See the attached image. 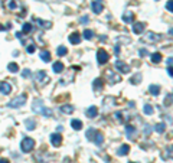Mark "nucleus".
<instances>
[{
	"mask_svg": "<svg viewBox=\"0 0 173 163\" xmlns=\"http://www.w3.org/2000/svg\"><path fill=\"white\" fill-rule=\"evenodd\" d=\"M33 147H35V140L32 137H25V139L22 140V143H20V150H22L23 153L32 152Z\"/></svg>",
	"mask_w": 173,
	"mask_h": 163,
	"instance_id": "1",
	"label": "nucleus"
},
{
	"mask_svg": "<svg viewBox=\"0 0 173 163\" xmlns=\"http://www.w3.org/2000/svg\"><path fill=\"white\" fill-rule=\"evenodd\" d=\"M26 104V95L25 94H22V95H19V97L13 98L7 105L10 107V108H20V107H23Z\"/></svg>",
	"mask_w": 173,
	"mask_h": 163,
	"instance_id": "2",
	"label": "nucleus"
},
{
	"mask_svg": "<svg viewBox=\"0 0 173 163\" xmlns=\"http://www.w3.org/2000/svg\"><path fill=\"white\" fill-rule=\"evenodd\" d=\"M143 42H147V43H156V42H159L162 38H160V35H157L155 32H147L143 38Z\"/></svg>",
	"mask_w": 173,
	"mask_h": 163,
	"instance_id": "3",
	"label": "nucleus"
},
{
	"mask_svg": "<svg viewBox=\"0 0 173 163\" xmlns=\"http://www.w3.org/2000/svg\"><path fill=\"white\" fill-rule=\"evenodd\" d=\"M108 59H110V55H108V52H107V51L100 49V51L97 52V61H98V64H100V65L107 64V62H108Z\"/></svg>",
	"mask_w": 173,
	"mask_h": 163,
	"instance_id": "4",
	"label": "nucleus"
},
{
	"mask_svg": "<svg viewBox=\"0 0 173 163\" xmlns=\"http://www.w3.org/2000/svg\"><path fill=\"white\" fill-rule=\"evenodd\" d=\"M32 110H33L35 113H38V114H42V113H43V110H45L43 101H42V100H39V98L33 100V104H32Z\"/></svg>",
	"mask_w": 173,
	"mask_h": 163,
	"instance_id": "5",
	"label": "nucleus"
},
{
	"mask_svg": "<svg viewBox=\"0 0 173 163\" xmlns=\"http://www.w3.org/2000/svg\"><path fill=\"white\" fill-rule=\"evenodd\" d=\"M116 68H117V71L118 72H121V74H128L130 72V65L128 64H125V62H123V61H116Z\"/></svg>",
	"mask_w": 173,
	"mask_h": 163,
	"instance_id": "6",
	"label": "nucleus"
},
{
	"mask_svg": "<svg viewBox=\"0 0 173 163\" xmlns=\"http://www.w3.org/2000/svg\"><path fill=\"white\" fill-rule=\"evenodd\" d=\"M33 81L36 84H40V82H46L48 81V75L45 71H38L36 74L33 75Z\"/></svg>",
	"mask_w": 173,
	"mask_h": 163,
	"instance_id": "7",
	"label": "nucleus"
},
{
	"mask_svg": "<svg viewBox=\"0 0 173 163\" xmlns=\"http://www.w3.org/2000/svg\"><path fill=\"white\" fill-rule=\"evenodd\" d=\"M51 143H52V146H55V147H59L62 144V136L58 131L51 134Z\"/></svg>",
	"mask_w": 173,
	"mask_h": 163,
	"instance_id": "8",
	"label": "nucleus"
},
{
	"mask_svg": "<svg viewBox=\"0 0 173 163\" xmlns=\"http://www.w3.org/2000/svg\"><path fill=\"white\" fill-rule=\"evenodd\" d=\"M144 28H146V23H143V22L133 23V32L136 33V35H141V33L144 32Z\"/></svg>",
	"mask_w": 173,
	"mask_h": 163,
	"instance_id": "9",
	"label": "nucleus"
},
{
	"mask_svg": "<svg viewBox=\"0 0 173 163\" xmlns=\"http://www.w3.org/2000/svg\"><path fill=\"white\" fill-rule=\"evenodd\" d=\"M91 7H92V12L94 13H101L104 10V6L103 3H101V0H95V1H92V4H91Z\"/></svg>",
	"mask_w": 173,
	"mask_h": 163,
	"instance_id": "10",
	"label": "nucleus"
},
{
	"mask_svg": "<svg viewBox=\"0 0 173 163\" xmlns=\"http://www.w3.org/2000/svg\"><path fill=\"white\" fill-rule=\"evenodd\" d=\"M0 93L1 94H4V95H7V94H10L12 93V85L9 84V82H1L0 84Z\"/></svg>",
	"mask_w": 173,
	"mask_h": 163,
	"instance_id": "11",
	"label": "nucleus"
},
{
	"mask_svg": "<svg viewBox=\"0 0 173 163\" xmlns=\"http://www.w3.org/2000/svg\"><path fill=\"white\" fill-rule=\"evenodd\" d=\"M85 114L88 118H94V117H97L98 115V108L95 107V105H91V107H88L85 111Z\"/></svg>",
	"mask_w": 173,
	"mask_h": 163,
	"instance_id": "12",
	"label": "nucleus"
},
{
	"mask_svg": "<svg viewBox=\"0 0 173 163\" xmlns=\"http://www.w3.org/2000/svg\"><path fill=\"white\" fill-rule=\"evenodd\" d=\"M125 133H127V136H128L130 140L136 139V136H137V130H136V127H133V126H125Z\"/></svg>",
	"mask_w": 173,
	"mask_h": 163,
	"instance_id": "13",
	"label": "nucleus"
},
{
	"mask_svg": "<svg viewBox=\"0 0 173 163\" xmlns=\"http://www.w3.org/2000/svg\"><path fill=\"white\" fill-rule=\"evenodd\" d=\"M69 42L72 43V45H78L79 42H81V36H79V33L78 32H74L69 35Z\"/></svg>",
	"mask_w": 173,
	"mask_h": 163,
	"instance_id": "14",
	"label": "nucleus"
},
{
	"mask_svg": "<svg viewBox=\"0 0 173 163\" xmlns=\"http://www.w3.org/2000/svg\"><path fill=\"white\" fill-rule=\"evenodd\" d=\"M123 22L124 23H133V19H134V13L133 12H130V10H127L124 15H123Z\"/></svg>",
	"mask_w": 173,
	"mask_h": 163,
	"instance_id": "15",
	"label": "nucleus"
},
{
	"mask_svg": "<svg viewBox=\"0 0 173 163\" xmlns=\"http://www.w3.org/2000/svg\"><path fill=\"white\" fill-rule=\"evenodd\" d=\"M94 143L97 144V146H101L104 143V136H103V133H98V131H95V134H94Z\"/></svg>",
	"mask_w": 173,
	"mask_h": 163,
	"instance_id": "16",
	"label": "nucleus"
},
{
	"mask_svg": "<svg viewBox=\"0 0 173 163\" xmlns=\"http://www.w3.org/2000/svg\"><path fill=\"white\" fill-rule=\"evenodd\" d=\"M35 20L39 25V28H43V29H51L52 28V23L48 20H42V19H35Z\"/></svg>",
	"mask_w": 173,
	"mask_h": 163,
	"instance_id": "17",
	"label": "nucleus"
},
{
	"mask_svg": "<svg viewBox=\"0 0 173 163\" xmlns=\"http://www.w3.org/2000/svg\"><path fill=\"white\" fill-rule=\"evenodd\" d=\"M74 105H71V104H64V105H61V111L64 113V114H71V113H74Z\"/></svg>",
	"mask_w": 173,
	"mask_h": 163,
	"instance_id": "18",
	"label": "nucleus"
},
{
	"mask_svg": "<svg viewBox=\"0 0 173 163\" xmlns=\"http://www.w3.org/2000/svg\"><path fill=\"white\" fill-rule=\"evenodd\" d=\"M128 152H130V146H128V144H123V146L117 150V154H118V156H127Z\"/></svg>",
	"mask_w": 173,
	"mask_h": 163,
	"instance_id": "19",
	"label": "nucleus"
},
{
	"mask_svg": "<svg viewBox=\"0 0 173 163\" xmlns=\"http://www.w3.org/2000/svg\"><path fill=\"white\" fill-rule=\"evenodd\" d=\"M92 88H94V91H101V90H103V80H101V78L94 80V82H92Z\"/></svg>",
	"mask_w": 173,
	"mask_h": 163,
	"instance_id": "20",
	"label": "nucleus"
},
{
	"mask_svg": "<svg viewBox=\"0 0 173 163\" xmlns=\"http://www.w3.org/2000/svg\"><path fill=\"white\" fill-rule=\"evenodd\" d=\"M52 69H53V72H56V74H61V72L65 69V66H64V64H62V62H59V61H58V62H55V64H53Z\"/></svg>",
	"mask_w": 173,
	"mask_h": 163,
	"instance_id": "21",
	"label": "nucleus"
},
{
	"mask_svg": "<svg viewBox=\"0 0 173 163\" xmlns=\"http://www.w3.org/2000/svg\"><path fill=\"white\" fill-rule=\"evenodd\" d=\"M107 77H108V80H111V81H108L110 84H116V82L120 81V77L118 75H116L114 72H111V71H108L107 72Z\"/></svg>",
	"mask_w": 173,
	"mask_h": 163,
	"instance_id": "22",
	"label": "nucleus"
},
{
	"mask_svg": "<svg viewBox=\"0 0 173 163\" xmlns=\"http://www.w3.org/2000/svg\"><path fill=\"white\" fill-rule=\"evenodd\" d=\"M71 126H72V129H74V130H81V129H82V121H81V120H77V118H74V120H72V121H71Z\"/></svg>",
	"mask_w": 173,
	"mask_h": 163,
	"instance_id": "23",
	"label": "nucleus"
},
{
	"mask_svg": "<svg viewBox=\"0 0 173 163\" xmlns=\"http://www.w3.org/2000/svg\"><path fill=\"white\" fill-rule=\"evenodd\" d=\"M150 59L153 64H159L162 61V53L160 52H155V53H150Z\"/></svg>",
	"mask_w": 173,
	"mask_h": 163,
	"instance_id": "24",
	"label": "nucleus"
},
{
	"mask_svg": "<svg viewBox=\"0 0 173 163\" xmlns=\"http://www.w3.org/2000/svg\"><path fill=\"white\" fill-rule=\"evenodd\" d=\"M149 93H150L152 95H159V94H160V87L156 85V84H152V85L149 87Z\"/></svg>",
	"mask_w": 173,
	"mask_h": 163,
	"instance_id": "25",
	"label": "nucleus"
},
{
	"mask_svg": "<svg viewBox=\"0 0 173 163\" xmlns=\"http://www.w3.org/2000/svg\"><path fill=\"white\" fill-rule=\"evenodd\" d=\"M25 126H26L28 130H35V127H36V121H35L33 118H28V120L25 121Z\"/></svg>",
	"mask_w": 173,
	"mask_h": 163,
	"instance_id": "26",
	"label": "nucleus"
},
{
	"mask_svg": "<svg viewBox=\"0 0 173 163\" xmlns=\"http://www.w3.org/2000/svg\"><path fill=\"white\" fill-rule=\"evenodd\" d=\"M40 59L43 62H49L51 61V52L49 51H42L40 52Z\"/></svg>",
	"mask_w": 173,
	"mask_h": 163,
	"instance_id": "27",
	"label": "nucleus"
},
{
	"mask_svg": "<svg viewBox=\"0 0 173 163\" xmlns=\"http://www.w3.org/2000/svg\"><path fill=\"white\" fill-rule=\"evenodd\" d=\"M143 111H144V114L146 115H152L155 113V108L150 105V104H144V107H143Z\"/></svg>",
	"mask_w": 173,
	"mask_h": 163,
	"instance_id": "28",
	"label": "nucleus"
},
{
	"mask_svg": "<svg viewBox=\"0 0 173 163\" xmlns=\"http://www.w3.org/2000/svg\"><path fill=\"white\" fill-rule=\"evenodd\" d=\"M6 7L9 9V10H15V9H17V4L15 0H7L6 1Z\"/></svg>",
	"mask_w": 173,
	"mask_h": 163,
	"instance_id": "29",
	"label": "nucleus"
},
{
	"mask_svg": "<svg viewBox=\"0 0 173 163\" xmlns=\"http://www.w3.org/2000/svg\"><path fill=\"white\" fill-rule=\"evenodd\" d=\"M7 69H9L12 74H15V72H17V71H19V65H17L16 62H10V64L7 65Z\"/></svg>",
	"mask_w": 173,
	"mask_h": 163,
	"instance_id": "30",
	"label": "nucleus"
},
{
	"mask_svg": "<svg viewBox=\"0 0 173 163\" xmlns=\"http://www.w3.org/2000/svg\"><path fill=\"white\" fill-rule=\"evenodd\" d=\"M155 130L157 131V133H164V130H166V124L164 123H157L155 126Z\"/></svg>",
	"mask_w": 173,
	"mask_h": 163,
	"instance_id": "31",
	"label": "nucleus"
},
{
	"mask_svg": "<svg viewBox=\"0 0 173 163\" xmlns=\"http://www.w3.org/2000/svg\"><path fill=\"white\" fill-rule=\"evenodd\" d=\"M82 36H84L85 39H88V41H91V39L94 38V32H92L91 29H85L84 33H82Z\"/></svg>",
	"mask_w": 173,
	"mask_h": 163,
	"instance_id": "32",
	"label": "nucleus"
},
{
	"mask_svg": "<svg viewBox=\"0 0 173 163\" xmlns=\"http://www.w3.org/2000/svg\"><path fill=\"white\" fill-rule=\"evenodd\" d=\"M95 129H92V127H91V129H88V130H86V133H85V137L86 139H88V140H92V139H94V134H95Z\"/></svg>",
	"mask_w": 173,
	"mask_h": 163,
	"instance_id": "33",
	"label": "nucleus"
},
{
	"mask_svg": "<svg viewBox=\"0 0 173 163\" xmlns=\"http://www.w3.org/2000/svg\"><path fill=\"white\" fill-rule=\"evenodd\" d=\"M29 32H32V23H23L22 33H29Z\"/></svg>",
	"mask_w": 173,
	"mask_h": 163,
	"instance_id": "34",
	"label": "nucleus"
},
{
	"mask_svg": "<svg viewBox=\"0 0 173 163\" xmlns=\"http://www.w3.org/2000/svg\"><path fill=\"white\" fill-rule=\"evenodd\" d=\"M56 53H58V56H64V55L68 53V49L65 48V46H59V48L56 49Z\"/></svg>",
	"mask_w": 173,
	"mask_h": 163,
	"instance_id": "35",
	"label": "nucleus"
},
{
	"mask_svg": "<svg viewBox=\"0 0 173 163\" xmlns=\"http://www.w3.org/2000/svg\"><path fill=\"white\" fill-rule=\"evenodd\" d=\"M35 51H36V48H35V43H33V42L28 43V46H26V52H28V53H33Z\"/></svg>",
	"mask_w": 173,
	"mask_h": 163,
	"instance_id": "36",
	"label": "nucleus"
},
{
	"mask_svg": "<svg viewBox=\"0 0 173 163\" xmlns=\"http://www.w3.org/2000/svg\"><path fill=\"white\" fill-rule=\"evenodd\" d=\"M140 80H141V75L137 74V75H134V77L130 80V82H131V84H140Z\"/></svg>",
	"mask_w": 173,
	"mask_h": 163,
	"instance_id": "37",
	"label": "nucleus"
},
{
	"mask_svg": "<svg viewBox=\"0 0 173 163\" xmlns=\"http://www.w3.org/2000/svg\"><path fill=\"white\" fill-rule=\"evenodd\" d=\"M166 9H167V12H173V0H167Z\"/></svg>",
	"mask_w": 173,
	"mask_h": 163,
	"instance_id": "38",
	"label": "nucleus"
},
{
	"mask_svg": "<svg viewBox=\"0 0 173 163\" xmlns=\"http://www.w3.org/2000/svg\"><path fill=\"white\" fill-rule=\"evenodd\" d=\"M22 77L23 78H29L30 77V69H23L22 71Z\"/></svg>",
	"mask_w": 173,
	"mask_h": 163,
	"instance_id": "39",
	"label": "nucleus"
},
{
	"mask_svg": "<svg viewBox=\"0 0 173 163\" xmlns=\"http://www.w3.org/2000/svg\"><path fill=\"white\" fill-rule=\"evenodd\" d=\"M42 115H45V117H51V115H52V110H51V108H45V110H43V113H42Z\"/></svg>",
	"mask_w": 173,
	"mask_h": 163,
	"instance_id": "40",
	"label": "nucleus"
},
{
	"mask_svg": "<svg viewBox=\"0 0 173 163\" xmlns=\"http://www.w3.org/2000/svg\"><path fill=\"white\" fill-rule=\"evenodd\" d=\"M164 105H172V94H169V97H166Z\"/></svg>",
	"mask_w": 173,
	"mask_h": 163,
	"instance_id": "41",
	"label": "nucleus"
},
{
	"mask_svg": "<svg viewBox=\"0 0 173 163\" xmlns=\"http://www.w3.org/2000/svg\"><path fill=\"white\" fill-rule=\"evenodd\" d=\"M140 56H147L149 55V52H147V49H140Z\"/></svg>",
	"mask_w": 173,
	"mask_h": 163,
	"instance_id": "42",
	"label": "nucleus"
},
{
	"mask_svg": "<svg viewBox=\"0 0 173 163\" xmlns=\"http://www.w3.org/2000/svg\"><path fill=\"white\" fill-rule=\"evenodd\" d=\"M88 20H89V17H88V16H82L81 19H79V22H81L82 25H85V23L88 22Z\"/></svg>",
	"mask_w": 173,
	"mask_h": 163,
	"instance_id": "43",
	"label": "nucleus"
},
{
	"mask_svg": "<svg viewBox=\"0 0 173 163\" xmlns=\"http://www.w3.org/2000/svg\"><path fill=\"white\" fill-rule=\"evenodd\" d=\"M114 115H116V118H117V120H121V121L124 120V118H123V114H121V111H117Z\"/></svg>",
	"mask_w": 173,
	"mask_h": 163,
	"instance_id": "44",
	"label": "nucleus"
},
{
	"mask_svg": "<svg viewBox=\"0 0 173 163\" xmlns=\"http://www.w3.org/2000/svg\"><path fill=\"white\" fill-rule=\"evenodd\" d=\"M166 71H167V75H169V77H173V72H172V66H167V69H166Z\"/></svg>",
	"mask_w": 173,
	"mask_h": 163,
	"instance_id": "45",
	"label": "nucleus"
},
{
	"mask_svg": "<svg viewBox=\"0 0 173 163\" xmlns=\"http://www.w3.org/2000/svg\"><path fill=\"white\" fill-rule=\"evenodd\" d=\"M167 65L172 66V56H169V58H167Z\"/></svg>",
	"mask_w": 173,
	"mask_h": 163,
	"instance_id": "46",
	"label": "nucleus"
},
{
	"mask_svg": "<svg viewBox=\"0 0 173 163\" xmlns=\"http://www.w3.org/2000/svg\"><path fill=\"white\" fill-rule=\"evenodd\" d=\"M0 163H10V162H9L7 159H4V157H1V159H0Z\"/></svg>",
	"mask_w": 173,
	"mask_h": 163,
	"instance_id": "47",
	"label": "nucleus"
},
{
	"mask_svg": "<svg viewBox=\"0 0 173 163\" xmlns=\"http://www.w3.org/2000/svg\"><path fill=\"white\" fill-rule=\"evenodd\" d=\"M62 130H64V127H62V126H58V127H56V131H58V133H61Z\"/></svg>",
	"mask_w": 173,
	"mask_h": 163,
	"instance_id": "48",
	"label": "nucleus"
},
{
	"mask_svg": "<svg viewBox=\"0 0 173 163\" xmlns=\"http://www.w3.org/2000/svg\"><path fill=\"white\" fill-rule=\"evenodd\" d=\"M130 163H134V162H130Z\"/></svg>",
	"mask_w": 173,
	"mask_h": 163,
	"instance_id": "49",
	"label": "nucleus"
}]
</instances>
